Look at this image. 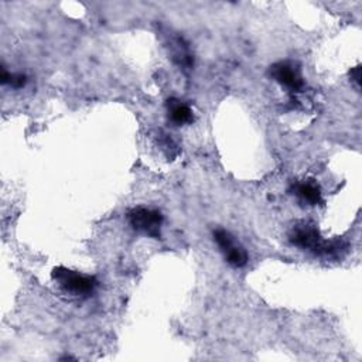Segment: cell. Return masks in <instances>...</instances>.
I'll list each match as a JSON object with an SVG mask.
<instances>
[{
	"instance_id": "1",
	"label": "cell",
	"mask_w": 362,
	"mask_h": 362,
	"mask_svg": "<svg viewBox=\"0 0 362 362\" xmlns=\"http://www.w3.org/2000/svg\"><path fill=\"white\" fill-rule=\"evenodd\" d=\"M290 240L293 245L311 250L315 255H331L339 249L341 245L335 242H328L321 238L318 230L313 225L296 226L290 233Z\"/></svg>"
},
{
	"instance_id": "2",
	"label": "cell",
	"mask_w": 362,
	"mask_h": 362,
	"mask_svg": "<svg viewBox=\"0 0 362 362\" xmlns=\"http://www.w3.org/2000/svg\"><path fill=\"white\" fill-rule=\"evenodd\" d=\"M52 279L57 280V283H59L65 291L74 296H88L98 286L95 277L69 270L66 267H55L52 270Z\"/></svg>"
},
{
	"instance_id": "3",
	"label": "cell",
	"mask_w": 362,
	"mask_h": 362,
	"mask_svg": "<svg viewBox=\"0 0 362 362\" xmlns=\"http://www.w3.org/2000/svg\"><path fill=\"white\" fill-rule=\"evenodd\" d=\"M127 216H129V222L133 229H136L150 238H156V239L160 238L163 215L158 211L137 206V208H133Z\"/></svg>"
},
{
	"instance_id": "4",
	"label": "cell",
	"mask_w": 362,
	"mask_h": 362,
	"mask_svg": "<svg viewBox=\"0 0 362 362\" xmlns=\"http://www.w3.org/2000/svg\"><path fill=\"white\" fill-rule=\"evenodd\" d=\"M214 239L218 243V246L221 247V250L223 252L225 259L230 266L242 267L246 264L247 255H246L245 249L239 243H236V240L228 230H225V229L214 230Z\"/></svg>"
},
{
	"instance_id": "5",
	"label": "cell",
	"mask_w": 362,
	"mask_h": 362,
	"mask_svg": "<svg viewBox=\"0 0 362 362\" xmlns=\"http://www.w3.org/2000/svg\"><path fill=\"white\" fill-rule=\"evenodd\" d=\"M269 74L276 82L293 92H300L304 88V81L300 75V71L290 62L273 64L269 69Z\"/></svg>"
},
{
	"instance_id": "6",
	"label": "cell",
	"mask_w": 362,
	"mask_h": 362,
	"mask_svg": "<svg viewBox=\"0 0 362 362\" xmlns=\"http://www.w3.org/2000/svg\"><path fill=\"white\" fill-rule=\"evenodd\" d=\"M293 192L304 202L310 205H317L322 202L321 197V189L320 187L313 182V181H303V182H296L293 185Z\"/></svg>"
},
{
	"instance_id": "7",
	"label": "cell",
	"mask_w": 362,
	"mask_h": 362,
	"mask_svg": "<svg viewBox=\"0 0 362 362\" xmlns=\"http://www.w3.org/2000/svg\"><path fill=\"white\" fill-rule=\"evenodd\" d=\"M167 110L171 122L175 124H185L192 120V110L188 105L177 99L167 100Z\"/></svg>"
},
{
	"instance_id": "8",
	"label": "cell",
	"mask_w": 362,
	"mask_h": 362,
	"mask_svg": "<svg viewBox=\"0 0 362 362\" xmlns=\"http://www.w3.org/2000/svg\"><path fill=\"white\" fill-rule=\"evenodd\" d=\"M351 78L354 79V82L359 86L361 85V66L356 65L355 68L351 69Z\"/></svg>"
}]
</instances>
